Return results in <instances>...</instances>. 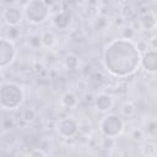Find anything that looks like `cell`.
<instances>
[{"instance_id": "cell-19", "label": "cell", "mask_w": 157, "mask_h": 157, "mask_svg": "<svg viewBox=\"0 0 157 157\" xmlns=\"http://www.w3.org/2000/svg\"><path fill=\"white\" fill-rule=\"evenodd\" d=\"M130 137H131L134 141H141V140L145 137V131H144L142 129H139V128L132 129V130L130 131Z\"/></svg>"}, {"instance_id": "cell-17", "label": "cell", "mask_w": 157, "mask_h": 157, "mask_svg": "<svg viewBox=\"0 0 157 157\" xmlns=\"http://www.w3.org/2000/svg\"><path fill=\"white\" fill-rule=\"evenodd\" d=\"M141 25H142V27L146 28V29L155 28V26H156V17H155V13L147 12L146 15H144L142 18H141Z\"/></svg>"}, {"instance_id": "cell-24", "label": "cell", "mask_w": 157, "mask_h": 157, "mask_svg": "<svg viewBox=\"0 0 157 157\" xmlns=\"http://www.w3.org/2000/svg\"><path fill=\"white\" fill-rule=\"evenodd\" d=\"M146 131H147L148 135H152V136L156 135V123H155V120H151L150 123H147V129H146Z\"/></svg>"}, {"instance_id": "cell-11", "label": "cell", "mask_w": 157, "mask_h": 157, "mask_svg": "<svg viewBox=\"0 0 157 157\" xmlns=\"http://www.w3.org/2000/svg\"><path fill=\"white\" fill-rule=\"evenodd\" d=\"M77 103H78L77 97H76V94L72 93V92H65V93L61 96L60 104H61L64 108L74 109V108L77 105Z\"/></svg>"}, {"instance_id": "cell-22", "label": "cell", "mask_w": 157, "mask_h": 157, "mask_svg": "<svg viewBox=\"0 0 157 157\" xmlns=\"http://www.w3.org/2000/svg\"><path fill=\"white\" fill-rule=\"evenodd\" d=\"M117 93L118 94H125L128 92V83L125 81H120L118 85H117V88H115Z\"/></svg>"}, {"instance_id": "cell-27", "label": "cell", "mask_w": 157, "mask_h": 157, "mask_svg": "<svg viewBox=\"0 0 157 157\" xmlns=\"http://www.w3.org/2000/svg\"><path fill=\"white\" fill-rule=\"evenodd\" d=\"M2 82H5V75H4V72H2V70L0 69V85H1Z\"/></svg>"}, {"instance_id": "cell-23", "label": "cell", "mask_w": 157, "mask_h": 157, "mask_svg": "<svg viewBox=\"0 0 157 157\" xmlns=\"http://www.w3.org/2000/svg\"><path fill=\"white\" fill-rule=\"evenodd\" d=\"M135 37V31L131 27H126L123 29V36L121 38H126V39H132Z\"/></svg>"}, {"instance_id": "cell-2", "label": "cell", "mask_w": 157, "mask_h": 157, "mask_svg": "<svg viewBox=\"0 0 157 157\" xmlns=\"http://www.w3.org/2000/svg\"><path fill=\"white\" fill-rule=\"evenodd\" d=\"M25 101L23 88L15 82H2L0 85V107L2 109H17Z\"/></svg>"}, {"instance_id": "cell-12", "label": "cell", "mask_w": 157, "mask_h": 157, "mask_svg": "<svg viewBox=\"0 0 157 157\" xmlns=\"http://www.w3.org/2000/svg\"><path fill=\"white\" fill-rule=\"evenodd\" d=\"M140 150H141V153L146 157H156L157 156V145L152 141L142 144Z\"/></svg>"}, {"instance_id": "cell-15", "label": "cell", "mask_w": 157, "mask_h": 157, "mask_svg": "<svg viewBox=\"0 0 157 157\" xmlns=\"http://www.w3.org/2000/svg\"><path fill=\"white\" fill-rule=\"evenodd\" d=\"M78 56L76 54H67L64 59V65L67 70H76L78 67Z\"/></svg>"}, {"instance_id": "cell-20", "label": "cell", "mask_w": 157, "mask_h": 157, "mask_svg": "<svg viewBox=\"0 0 157 157\" xmlns=\"http://www.w3.org/2000/svg\"><path fill=\"white\" fill-rule=\"evenodd\" d=\"M28 44L32 47V48H39L42 45V40H40V36L38 34H32L29 38H28Z\"/></svg>"}, {"instance_id": "cell-21", "label": "cell", "mask_w": 157, "mask_h": 157, "mask_svg": "<svg viewBox=\"0 0 157 157\" xmlns=\"http://www.w3.org/2000/svg\"><path fill=\"white\" fill-rule=\"evenodd\" d=\"M18 36H20V32H18V29H17V27H10V31L7 32V37L6 38H9L10 40H16L17 38H18Z\"/></svg>"}, {"instance_id": "cell-6", "label": "cell", "mask_w": 157, "mask_h": 157, "mask_svg": "<svg viewBox=\"0 0 157 157\" xmlns=\"http://www.w3.org/2000/svg\"><path fill=\"white\" fill-rule=\"evenodd\" d=\"M55 128H56V132L59 134L60 137L72 139L78 134V120L72 117L63 118L56 123Z\"/></svg>"}, {"instance_id": "cell-8", "label": "cell", "mask_w": 157, "mask_h": 157, "mask_svg": "<svg viewBox=\"0 0 157 157\" xmlns=\"http://www.w3.org/2000/svg\"><path fill=\"white\" fill-rule=\"evenodd\" d=\"M2 18L4 21L10 26V27H17L23 18V12L16 7V6H10L4 10L2 12Z\"/></svg>"}, {"instance_id": "cell-25", "label": "cell", "mask_w": 157, "mask_h": 157, "mask_svg": "<svg viewBox=\"0 0 157 157\" xmlns=\"http://www.w3.org/2000/svg\"><path fill=\"white\" fill-rule=\"evenodd\" d=\"M29 156H42V157H45L47 156V152L43 151L42 148H33L32 151L28 152Z\"/></svg>"}, {"instance_id": "cell-10", "label": "cell", "mask_w": 157, "mask_h": 157, "mask_svg": "<svg viewBox=\"0 0 157 157\" xmlns=\"http://www.w3.org/2000/svg\"><path fill=\"white\" fill-rule=\"evenodd\" d=\"M53 23L60 31L66 29L71 23V13L69 11H59V12H56L55 16H54Z\"/></svg>"}, {"instance_id": "cell-4", "label": "cell", "mask_w": 157, "mask_h": 157, "mask_svg": "<svg viewBox=\"0 0 157 157\" xmlns=\"http://www.w3.org/2000/svg\"><path fill=\"white\" fill-rule=\"evenodd\" d=\"M124 120L120 115L115 113H108L105 114L101 121H99V131L109 139H115L118 137L123 130H124Z\"/></svg>"}, {"instance_id": "cell-26", "label": "cell", "mask_w": 157, "mask_h": 157, "mask_svg": "<svg viewBox=\"0 0 157 157\" xmlns=\"http://www.w3.org/2000/svg\"><path fill=\"white\" fill-rule=\"evenodd\" d=\"M43 2H44V4H45V6L50 10V9L56 4V0H43Z\"/></svg>"}, {"instance_id": "cell-18", "label": "cell", "mask_w": 157, "mask_h": 157, "mask_svg": "<svg viewBox=\"0 0 157 157\" xmlns=\"http://www.w3.org/2000/svg\"><path fill=\"white\" fill-rule=\"evenodd\" d=\"M21 118L23 121L26 123H32L36 118H37V110L34 108H25L21 113Z\"/></svg>"}, {"instance_id": "cell-5", "label": "cell", "mask_w": 157, "mask_h": 157, "mask_svg": "<svg viewBox=\"0 0 157 157\" xmlns=\"http://www.w3.org/2000/svg\"><path fill=\"white\" fill-rule=\"evenodd\" d=\"M17 56V50L12 40L6 37L0 38V69L10 66Z\"/></svg>"}, {"instance_id": "cell-1", "label": "cell", "mask_w": 157, "mask_h": 157, "mask_svg": "<svg viewBox=\"0 0 157 157\" xmlns=\"http://www.w3.org/2000/svg\"><path fill=\"white\" fill-rule=\"evenodd\" d=\"M105 70L115 77L124 78L136 72L141 64V52L132 39L118 38L107 44L103 53Z\"/></svg>"}, {"instance_id": "cell-9", "label": "cell", "mask_w": 157, "mask_h": 157, "mask_svg": "<svg viewBox=\"0 0 157 157\" xmlns=\"http://www.w3.org/2000/svg\"><path fill=\"white\" fill-rule=\"evenodd\" d=\"M113 105H114L113 97L110 94L105 93V92L98 93L94 98V107L101 113H108L109 110H112Z\"/></svg>"}, {"instance_id": "cell-14", "label": "cell", "mask_w": 157, "mask_h": 157, "mask_svg": "<svg viewBox=\"0 0 157 157\" xmlns=\"http://www.w3.org/2000/svg\"><path fill=\"white\" fill-rule=\"evenodd\" d=\"M78 131L86 136H90L93 131V125L88 118H82L78 120Z\"/></svg>"}, {"instance_id": "cell-7", "label": "cell", "mask_w": 157, "mask_h": 157, "mask_svg": "<svg viewBox=\"0 0 157 157\" xmlns=\"http://www.w3.org/2000/svg\"><path fill=\"white\" fill-rule=\"evenodd\" d=\"M140 66L148 74H155L157 71V53L155 49H147L141 55V64Z\"/></svg>"}, {"instance_id": "cell-13", "label": "cell", "mask_w": 157, "mask_h": 157, "mask_svg": "<svg viewBox=\"0 0 157 157\" xmlns=\"http://www.w3.org/2000/svg\"><path fill=\"white\" fill-rule=\"evenodd\" d=\"M40 40H42V45L45 48H52L56 44V37L53 32H43L40 36Z\"/></svg>"}, {"instance_id": "cell-16", "label": "cell", "mask_w": 157, "mask_h": 157, "mask_svg": "<svg viewBox=\"0 0 157 157\" xmlns=\"http://www.w3.org/2000/svg\"><path fill=\"white\" fill-rule=\"evenodd\" d=\"M120 113L126 117V118H130V117H134L135 113H136V105L130 102V101H126L121 104V108H120Z\"/></svg>"}, {"instance_id": "cell-3", "label": "cell", "mask_w": 157, "mask_h": 157, "mask_svg": "<svg viewBox=\"0 0 157 157\" xmlns=\"http://www.w3.org/2000/svg\"><path fill=\"white\" fill-rule=\"evenodd\" d=\"M23 16L32 25H42L49 18L50 10L43 0H28L23 6Z\"/></svg>"}]
</instances>
